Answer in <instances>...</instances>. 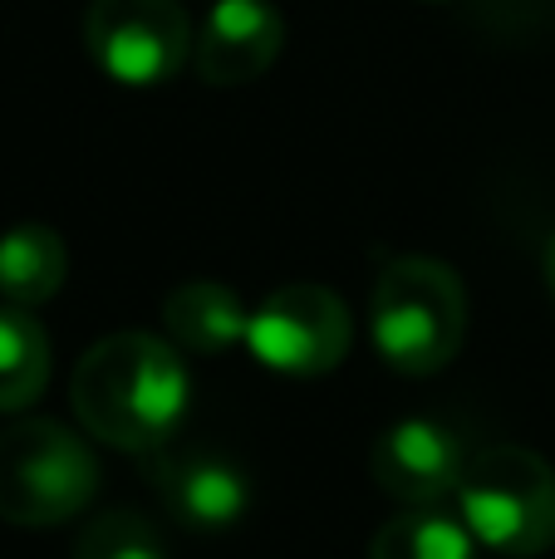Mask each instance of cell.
I'll list each match as a JSON object with an SVG mask.
<instances>
[{
	"instance_id": "cell-1",
	"label": "cell",
	"mask_w": 555,
	"mask_h": 559,
	"mask_svg": "<svg viewBox=\"0 0 555 559\" xmlns=\"http://www.w3.org/2000/svg\"><path fill=\"white\" fill-rule=\"evenodd\" d=\"M187 393H192V378H187L182 354L143 329L98 338L79 358L74 383H69V403L84 432L133 456L173 442L187 417Z\"/></svg>"
},
{
	"instance_id": "cell-2",
	"label": "cell",
	"mask_w": 555,
	"mask_h": 559,
	"mask_svg": "<svg viewBox=\"0 0 555 559\" xmlns=\"http://www.w3.org/2000/svg\"><path fill=\"white\" fill-rule=\"evenodd\" d=\"M369 329L383 364L428 378L448 368L468 338V289L433 255H399L379 271Z\"/></svg>"
},
{
	"instance_id": "cell-3",
	"label": "cell",
	"mask_w": 555,
	"mask_h": 559,
	"mask_svg": "<svg viewBox=\"0 0 555 559\" xmlns=\"http://www.w3.org/2000/svg\"><path fill=\"white\" fill-rule=\"evenodd\" d=\"M98 462L79 432L49 417H20L0 432V521L49 531L94 501Z\"/></svg>"
},
{
	"instance_id": "cell-4",
	"label": "cell",
	"mask_w": 555,
	"mask_h": 559,
	"mask_svg": "<svg viewBox=\"0 0 555 559\" xmlns=\"http://www.w3.org/2000/svg\"><path fill=\"white\" fill-rule=\"evenodd\" d=\"M458 515L492 555L536 559L555 545V472L527 447H482L458 486Z\"/></svg>"
},
{
	"instance_id": "cell-5",
	"label": "cell",
	"mask_w": 555,
	"mask_h": 559,
	"mask_svg": "<svg viewBox=\"0 0 555 559\" xmlns=\"http://www.w3.org/2000/svg\"><path fill=\"white\" fill-rule=\"evenodd\" d=\"M350 309L330 285L295 280L281 285L251 309L246 324V348L261 368H275L285 378H320L334 373L350 354Z\"/></svg>"
},
{
	"instance_id": "cell-6",
	"label": "cell",
	"mask_w": 555,
	"mask_h": 559,
	"mask_svg": "<svg viewBox=\"0 0 555 559\" xmlns=\"http://www.w3.org/2000/svg\"><path fill=\"white\" fill-rule=\"evenodd\" d=\"M84 45L108 79L153 88L192 59V20L177 0H94L84 15Z\"/></svg>"
},
{
	"instance_id": "cell-7",
	"label": "cell",
	"mask_w": 555,
	"mask_h": 559,
	"mask_svg": "<svg viewBox=\"0 0 555 559\" xmlns=\"http://www.w3.org/2000/svg\"><path fill=\"white\" fill-rule=\"evenodd\" d=\"M153 481V491L163 496V506L182 525L197 531H226L246 515L251 506V481H246L241 462H232L216 447H187V442H163L157 452L138 456Z\"/></svg>"
},
{
	"instance_id": "cell-8",
	"label": "cell",
	"mask_w": 555,
	"mask_h": 559,
	"mask_svg": "<svg viewBox=\"0 0 555 559\" xmlns=\"http://www.w3.org/2000/svg\"><path fill=\"white\" fill-rule=\"evenodd\" d=\"M468 447L438 417H403L383 427L369 452V472L383 496L403 506H438L458 496L462 472H468Z\"/></svg>"
},
{
	"instance_id": "cell-9",
	"label": "cell",
	"mask_w": 555,
	"mask_h": 559,
	"mask_svg": "<svg viewBox=\"0 0 555 559\" xmlns=\"http://www.w3.org/2000/svg\"><path fill=\"white\" fill-rule=\"evenodd\" d=\"M285 20L271 0H216L192 39V64L202 84L241 88L281 59Z\"/></svg>"
},
{
	"instance_id": "cell-10",
	"label": "cell",
	"mask_w": 555,
	"mask_h": 559,
	"mask_svg": "<svg viewBox=\"0 0 555 559\" xmlns=\"http://www.w3.org/2000/svg\"><path fill=\"white\" fill-rule=\"evenodd\" d=\"M246 314L241 295L222 280H182L173 295L163 299V329L182 354H197V358H216L246 338Z\"/></svg>"
},
{
	"instance_id": "cell-11",
	"label": "cell",
	"mask_w": 555,
	"mask_h": 559,
	"mask_svg": "<svg viewBox=\"0 0 555 559\" xmlns=\"http://www.w3.org/2000/svg\"><path fill=\"white\" fill-rule=\"evenodd\" d=\"M69 275V251L55 226H10L0 236V299L15 309H35L59 295Z\"/></svg>"
},
{
	"instance_id": "cell-12",
	"label": "cell",
	"mask_w": 555,
	"mask_h": 559,
	"mask_svg": "<svg viewBox=\"0 0 555 559\" xmlns=\"http://www.w3.org/2000/svg\"><path fill=\"white\" fill-rule=\"evenodd\" d=\"M49 383V334L29 309L0 305V413L29 407Z\"/></svg>"
},
{
	"instance_id": "cell-13",
	"label": "cell",
	"mask_w": 555,
	"mask_h": 559,
	"mask_svg": "<svg viewBox=\"0 0 555 559\" xmlns=\"http://www.w3.org/2000/svg\"><path fill=\"white\" fill-rule=\"evenodd\" d=\"M369 559H477V540L462 525V515H448L438 506H413L374 535Z\"/></svg>"
},
{
	"instance_id": "cell-14",
	"label": "cell",
	"mask_w": 555,
	"mask_h": 559,
	"mask_svg": "<svg viewBox=\"0 0 555 559\" xmlns=\"http://www.w3.org/2000/svg\"><path fill=\"white\" fill-rule=\"evenodd\" d=\"M74 559H167V550L138 511H104L79 531Z\"/></svg>"
},
{
	"instance_id": "cell-15",
	"label": "cell",
	"mask_w": 555,
	"mask_h": 559,
	"mask_svg": "<svg viewBox=\"0 0 555 559\" xmlns=\"http://www.w3.org/2000/svg\"><path fill=\"white\" fill-rule=\"evenodd\" d=\"M546 285H551V299H555V231H551V246H546Z\"/></svg>"
}]
</instances>
